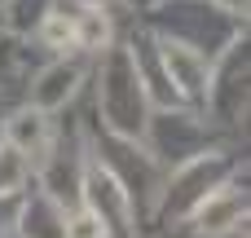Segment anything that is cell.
I'll list each match as a JSON object with an SVG mask.
<instances>
[{
    "label": "cell",
    "instance_id": "5",
    "mask_svg": "<svg viewBox=\"0 0 251 238\" xmlns=\"http://www.w3.org/2000/svg\"><path fill=\"white\" fill-rule=\"evenodd\" d=\"M79 84H84V62H79V57H57L53 66H44V71L35 75V84H31V106L44 110V115H53V110H62V106L79 93Z\"/></svg>",
    "mask_w": 251,
    "mask_h": 238
},
{
    "label": "cell",
    "instance_id": "4",
    "mask_svg": "<svg viewBox=\"0 0 251 238\" xmlns=\"http://www.w3.org/2000/svg\"><path fill=\"white\" fill-rule=\"evenodd\" d=\"M234 163L229 159H221V155H194V159H185V163H176V177H172V190H168V212L176 216V212H190L207 190H212V181H221L225 172H229Z\"/></svg>",
    "mask_w": 251,
    "mask_h": 238
},
{
    "label": "cell",
    "instance_id": "9",
    "mask_svg": "<svg viewBox=\"0 0 251 238\" xmlns=\"http://www.w3.org/2000/svg\"><path fill=\"white\" fill-rule=\"evenodd\" d=\"M35 40H40L49 53L75 49V22H71V13H66V9H49V13L35 22Z\"/></svg>",
    "mask_w": 251,
    "mask_h": 238
},
{
    "label": "cell",
    "instance_id": "14",
    "mask_svg": "<svg viewBox=\"0 0 251 238\" xmlns=\"http://www.w3.org/2000/svg\"><path fill=\"white\" fill-rule=\"evenodd\" d=\"M128 4H137V9H150V4H159V0H128Z\"/></svg>",
    "mask_w": 251,
    "mask_h": 238
},
{
    "label": "cell",
    "instance_id": "11",
    "mask_svg": "<svg viewBox=\"0 0 251 238\" xmlns=\"http://www.w3.org/2000/svg\"><path fill=\"white\" fill-rule=\"evenodd\" d=\"M62 238H110V225L93 212V208H75V212H66L62 216Z\"/></svg>",
    "mask_w": 251,
    "mask_h": 238
},
{
    "label": "cell",
    "instance_id": "13",
    "mask_svg": "<svg viewBox=\"0 0 251 238\" xmlns=\"http://www.w3.org/2000/svg\"><path fill=\"white\" fill-rule=\"evenodd\" d=\"M225 18H247V0H212Z\"/></svg>",
    "mask_w": 251,
    "mask_h": 238
},
{
    "label": "cell",
    "instance_id": "7",
    "mask_svg": "<svg viewBox=\"0 0 251 238\" xmlns=\"http://www.w3.org/2000/svg\"><path fill=\"white\" fill-rule=\"evenodd\" d=\"M71 22H75V49H84V53L115 49V22H110L106 4H84L79 13H71Z\"/></svg>",
    "mask_w": 251,
    "mask_h": 238
},
{
    "label": "cell",
    "instance_id": "1",
    "mask_svg": "<svg viewBox=\"0 0 251 238\" xmlns=\"http://www.w3.org/2000/svg\"><path fill=\"white\" fill-rule=\"evenodd\" d=\"M97 110L119 141H141L150 128V93L141 84V62L128 49H106L97 71Z\"/></svg>",
    "mask_w": 251,
    "mask_h": 238
},
{
    "label": "cell",
    "instance_id": "6",
    "mask_svg": "<svg viewBox=\"0 0 251 238\" xmlns=\"http://www.w3.org/2000/svg\"><path fill=\"white\" fill-rule=\"evenodd\" d=\"M4 146H13L18 155L26 159H49V146H53V124L44 110L35 106H18L9 119H4V132H0Z\"/></svg>",
    "mask_w": 251,
    "mask_h": 238
},
{
    "label": "cell",
    "instance_id": "10",
    "mask_svg": "<svg viewBox=\"0 0 251 238\" xmlns=\"http://www.w3.org/2000/svg\"><path fill=\"white\" fill-rule=\"evenodd\" d=\"M26 177H31V159H26V155H18L13 146H4V141H0V199L18 194V190L26 185Z\"/></svg>",
    "mask_w": 251,
    "mask_h": 238
},
{
    "label": "cell",
    "instance_id": "12",
    "mask_svg": "<svg viewBox=\"0 0 251 238\" xmlns=\"http://www.w3.org/2000/svg\"><path fill=\"white\" fill-rule=\"evenodd\" d=\"M9 13H13L18 26H35L49 13V0H9Z\"/></svg>",
    "mask_w": 251,
    "mask_h": 238
},
{
    "label": "cell",
    "instance_id": "2",
    "mask_svg": "<svg viewBox=\"0 0 251 238\" xmlns=\"http://www.w3.org/2000/svg\"><path fill=\"white\" fill-rule=\"evenodd\" d=\"M154 49H159V66H163L168 84H172V97L207 102V88H212V62H207V53H199L194 44L172 40V35H154Z\"/></svg>",
    "mask_w": 251,
    "mask_h": 238
},
{
    "label": "cell",
    "instance_id": "3",
    "mask_svg": "<svg viewBox=\"0 0 251 238\" xmlns=\"http://www.w3.org/2000/svg\"><path fill=\"white\" fill-rule=\"evenodd\" d=\"M247 221V190L243 185H216L190 208V225L199 238H225Z\"/></svg>",
    "mask_w": 251,
    "mask_h": 238
},
{
    "label": "cell",
    "instance_id": "8",
    "mask_svg": "<svg viewBox=\"0 0 251 238\" xmlns=\"http://www.w3.org/2000/svg\"><path fill=\"white\" fill-rule=\"evenodd\" d=\"M62 216H66V208L53 194L35 190L31 203L22 208V216H18V230H22V238H62Z\"/></svg>",
    "mask_w": 251,
    "mask_h": 238
}]
</instances>
